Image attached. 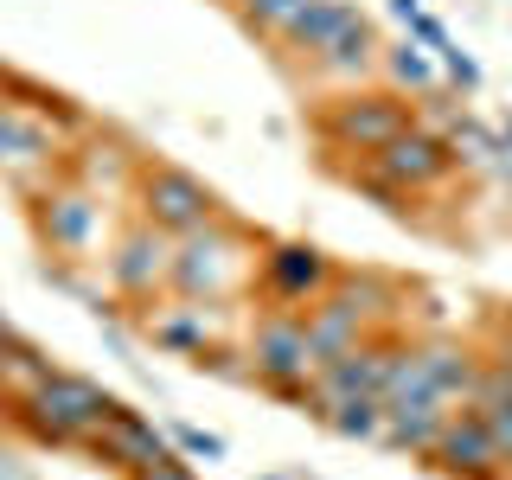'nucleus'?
Returning <instances> with one entry per match:
<instances>
[{
    "label": "nucleus",
    "instance_id": "5701e85b",
    "mask_svg": "<svg viewBox=\"0 0 512 480\" xmlns=\"http://www.w3.org/2000/svg\"><path fill=\"white\" fill-rule=\"evenodd\" d=\"M436 64L448 71V84H461V90H480V64H474L468 52H461V45H442V52H436Z\"/></svg>",
    "mask_w": 512,
    "mask_h": 480
},
{
    "label": "nucleus",
    "instance_id": "f3484780",
    "mask_svg": "<svg viewBox=\"0 0 512 480\" xmlns=\"http://www.w3.org/2000/svg\"><path fill=\"white\" fill-rule=\"evenodd\" d=\"M384 58V45H378V32H372V20H359L352 32H340V39L327 45V52L314 58V71H327V77H365L372 64Z\"/></svg>",
    "mask_w": 512,
    "mask_h": 480
},
{
    "label": "nucleus",
    "instance_id": "bb28decb",
    "mask_svg": "<svg viewBox=\"0 0 512 480\" xmlns=\"http://www.w3.org/2000/svg\"><path fill=\"white\" fill-rule=\"evenodd\" d=\"M493 173H500V186H506V205H512V148H500V160H493Z\"/></svg>",
    "mask_w": 512,
    "mask_h": 480
},
{
    "label": "nucleus",
    "instance_id": "393cba45",
    "mask_svg": "<svg viewBox=\"0 0 512 480\" xmlns=\"http://www.w3.org/2000/svg\"><path fill=\"white\" fill-rule=\"evenodd\" d=\"M410 39H416V45H429V52H442V45H448V32H442L436 13H416V20H410Z\"/></svg>",
    "mask_w": 512,
    "mask_h": 480
},
{
    "label": "nucleus",
    "instance_id": "f8f14e48",
    "mask_svg": "<svg viewBox=\"0 0 512 480\" xmlns=\"http://www.w3.org/2000/svg\"><path fill=\"white\" fill-rule=\"evenodd\" d=\"M359 20H365V13L352 7V0H301V7L288 13V26L276 32V39L288 45V52H301V58L314 64L333 39H340V32H352Z\"/></svg>",
    "mask_w": 512,
    "mask_h": 480
},
{
    "label": "nucleus",
    "instance_id": "39448f33",
    "mask_svg": "<svg viewBox=\"0 0 512 480\" xmlns=\"http://www.w3.org/2000/svg\"><path fill=\"white\" fill-rule=\"evenodd\" d=\"M26 397H32V410H39L64 442H90L96 429H109V423L128 410V404H116L109 391H96L90 378H71V372H45Z\"/></svg>",
    "mask_w": 512,
    "mask_h": 480
},
{
    "label": "nucleus",
    "instance_id": "6ab92c4d",
    "mask_svg": "<svg viewBox=\"0 0 512 480\" xmlns=\"http://www.w3.org/2000/svg\"><path fill=\"white\" fill-rule=\"evenodd\" d=\"M384 71H391V84L397 90H436V58L423 52L416 39H404V45H384Z\"/></svg>",
    "mask_w": 512,
    "mask_h": 480
},
{
    "label": "nucleus",
    "instance_id": "1a4fd4ad",
    "mask_svg": "<svg viewBox=\"0 0 512 480\" xmlns=\"http://www.w3.org/2000/svg\"><path fill=\"white\" fill-rule=\"evenodd\" d=\"M256 276H263V288H269L276 308H308V301H320L333 282H340V276H333V263L314 244H269Z\"/></svg>",
    "mask_w": 512,
    "mask_h": 480
},
{
    "label": "nucleus",
    "instance_id": "4468645a",
    "mask_svg": "<svg viewBox=\"0 0 512 480\" xmlns=\"http://www.w3.org/2000/svg\"><path fill=\"white\" fill-rule=\"evenodd\" d=\"M148 340H154V346H167V352H186L192 365H205V359L218 352L212 320H205V301H173V308L148 314Z\"/></svg>",
    "mask_w": 512,
    "mask_h": 480
},
{
    "label": "nucleus",
    "instance_id": "7ed1b4c3",
    "mask_svg": "<svg viewBox=\"0 0 512 480\" xmlns=\"http://www.w3.org/2000/svg\"><path fill=\"white\" fill-rule=\"evenodd\" d=\"M410 122L416 116L397 90H346V96H333L327 116H320V141H327V154H365L372 160L378 148H391Z\"/></svg>",
    "mask_w": 512,
    "mask_h": 480
},
{
    "label": "nucleus",
    "instance_id": "f257e3e1",
    "mask_svg": "<svg viewBox=\"0 0 512 480\" xmlns=\"http://www.w3.org/2000/svg\"><path fill=\"white\" fill-rule=\"evenodd\" d=\"M250 276H256V250H250V237L237 231V224L212 218L205 231L173 237L167 288H173L180 301H205V308H218V301H231Z\"/></svg>",
    "mask_w": 512,
    "mask_h": 480
},
{
    "label": "nucleus",
    "instance_id": "9d476101",
    "mask_svg": "<svg viewBox=\"0 0 512 480\" xmlns=\"http://www.w3.org/2000/svg\"><path fill=\"white\" fill-rule=\"evenodd\" d=\"M372 160H378L384 173H391L397 186H410V192H436L448 173L461 167L455 148H448V135H436V128H423V122H410L404 135H397L391 148H378Z\"/></svg>",
    "mask_w": 512,
    "mask_h": 480
},
{
    "label": "nucleus",
    "instance_id": "cd10ccee",
    "mask_svg": "<svg viewBox=\"0 0 512 480\" xmlns=\"http://www.w3.org/2000/svg\"><path fill=\"white\" fill-rule=\"evenodd\" d=\"M416 13H423V0H391V20H404V26H410Z\"/></svg>",
    "mask_w": 512,
    "mask_h": 480
},
{
    "label": "nucleus",
    "instance_id": "dca6fc26",
    "mask_svg": "<svg viewBox=\"0 0 512 480\" xmlns=\"http://www.w3.org/2000/svg\"><path fill=\"white\" fill-rule=\"evenodd\" d=\"M468 404L487 416L493 442H500V448H506V461H512V372H506V365L480 359V378H474V397H468Z\"/></svg>",
    "mask_w": 512,
    "mask_h": 480
},
{
    "label": "nucleus",
    "instance_id": "412c9836",
    "mask_svg": "<svg viewBox=\"0 0 512 480\" xmlns=\"http://www.w3.org/2000/svg\"><path fill=\"white\" fill-rule=\"evenodd\" d=\"M327 423L340 429V436L378 442V429H384V397H346V404H333V410H327Z\"/></svg>",
    "mask_w": 512,
    "mask_h": 480
},
{
    "label": "nucleus",
    "instance_id": "c756f323",
    "mask_svg": "<svg viewBox=\"0 0 512 480\" xmlns=\"http://www.w3.org/2000/svg\"><path fill=\"white\" fill-rule=\"evenodd\" d=\"M7 352H13V340H7V333H0V365H7Z\"/></svg>",
    "mask_w": 512,
    "mask_h": 480
},
{
    "label": "nucleus",
    "instance_id": "aec40b11",
    "mask_svg": "<svg viewBox=\"0 0 512 480\" xmlns=\"http://www.w3.org/2000/svg\"><path fill=\"white\" fill-rule=\"evenodd\" d=\"M346 180L359 186L365 199H378V205H384V212H391V218H410V212H416V192H410V186H397L391 173L378 167V160H365V167H352Z\"/></svg>",
    "mask_w": 512,
    "mask_h": 480
},
{
    "label": "nucleus",
    "instance_id": "c85d7f7f",
    "mask_svg": "<svg viewBox=\"0 0 512 480\" xmlns=\"http://www.w3.org/2000/svg\"><path fill=\"white\" fill-rule=\"evenodd\" d=\"M141 480H192V474L180 468V461H167V468H148V474H141Z\"/></svg>",
    "mask_w": 512,
    "mask_h": 480
},
{
    "label": "nucleus",
    "instance_id": "9b49d317",
    "mask_svg": "<svg viewBox=\"0 0 512 480\" xmlns=\"http://www.w3.org/2000/svg\"><path fill=\"white\" fill-rule=\"evenodd\" d=\"M32 218H39V237L58 256H90L96 224H103V205H96L90 186H58V192H45V199H39V212H32Z\"/></svg>",
    "mask_w": 512,
    "mask_h": 480
},
{
    "label": "nucleus",
    "instance_id": "f03ea898",
    "mask_svg": "<svg viewBox=\"0 0 512 480\" xmlns=\"http://www.w3.org/2000/svg\"><path fill=\"white\" fill-rule=\"evenodd\" d=\"M314 372H320V352L308 340V314L269 308L250 327V378H263L282 404H314Z\"/></svg>",
    "mask_w": 512,
    "mask_h": 480
},
{
    "label": "nucleus",
    "instance_id": "7c9ffc66",
    "mask_svg": "<svg viewBox=\"0 0 512 480\" xmlns=\"http://www.w3.org/2000/svg\"><path fill=\"white\" fill-rule=\"evenodd\" d=\"M263 480H276V474H263Z\"/></svg>",
    "mask_w": 512,
    "mask_h": 480
},
{
    "label": "nucleus",
    "instance_id": "b1692460",
    "mask_svg": "<svg viewBox=\"0 0 512 480\" xmlns=\"http://www.w3.org/2000/svg\"><path fill=\"white\" fill-rule=\"evenodd\" d=\"M173 442H180L192 461H224V442H218V436H205V429H192V423L173 429Z\"/></svg>",
    "mask_w": 512,
    "mask_h": 480
},
{
    "label": "nucleus",
    "instance_id": "ddd939ff",
    "mask_svg": "<svg viewBox=\"0 0 512 480\" xmlns=\"http://www.w3.org/2000/svg\"><path fill=\"white\" fill-rule=\"evenodd\" d=\"M90 448H96L103 461H116V468H135V474H148V468H167V461H173V455H167V442L154 436V423H141L135 410H122L109 429H96V436H90Z\"/></svg>",
    "mask_w": 512,
    "mask_h": 480
},
{
    "label": "nucleus",
    "instance_id": "4be33fe9",
    "mask_svg": "<svg viewBox=\"0 0 512 480\" xmlns=\"http://www.w3.org/2000/svg\"><path fill=\"white\" fill-rule=\"evenodd\" d=\"M295 7H301V0H237V13H244L256 32H282Z\"/></svg>",
    "mask_w": 512,
    "mask_h": 480
},
{
    "label": "nucleus",
    "instance_id": "6e6552de",
    "mask_svg": "<svg viewBox=\"0 0 512 480\" xmlns=\"http://www.w3.org/2000/svg\"><path fill=\"white\" fill-rule=\"evenodd\" d=\"M404 340H359L352 352H340V359H327L314 372V410L327 416L333 404H346V397H384V378H391V359Z\"/></svg>",
    "mask_w": 512,
    "mask_h": 480
},
{
    "label": "nucleus",
    "instance_id": "20e7f679",
    "mask_svg": "<svg viewBox=\"0 0 512 480\" xmlns=\"http://www.w3.org/2000/svg\"><path fill=\"white\" fill-rule=\"evenodd\" d=\"M135 205H141V218L160 224L167 237H192V231H205L212 218H224L218 192L205 180H192L186 167H167V160L135 173Z\"/></svg>",
    "mask_w": 512,
    "mask_h": 480
},
{
    "label": "nucleus",
    "instance_id": "2eb2a0df",
    "mask_svg": "<svg viewBox=\"0 0 512 480\" xmlns=\"http://www.w3.org/2000/svg\"><path fill=\"white\" fill-rule=\"evenodd\" d=\"M58 154V128L32 122L26 109L0 103V167H20V160H52Z\"/></svg>",
    "mask_w": 512,
    "mask_h": 480
},
{
    "label": "nucleus",
    "instance_id": "a211bd4d",
    "mask_svg": "<svg viewBox=\"0 0 512 480\" xmlns=\"http://www.w3.org/2000/svg\"><path fill=\"white\" fill-rule=\"evenodd\" d=\"M448 148H455V160H461V167H493V160H500V148H506V141H500V128H487V122H474L468 116V109H461V116L455 122H448Z\"/></svg>",
    "mask_w": 512,
    "mask_h": 480
},
{
    "label": "nucleus",
    "instance_id": "0eeeda50",
    "mask_svg": "<svg viewBox=\"0 0 512 480\" xmlns=\"http://www.w3.org/2000/svg\"><path fill=\"white\" fill-rule=\"evenodd\" d=\"M167 269H173V237L160 224L135 218L128 231L116 237V256H109V288L122 301H154L167 288Z\"/></svg>",
    "mask_w": 512,
    "mask_h": 480
},
{
    "label": "nucleus",
    "instance_id": "a878e982",
    "mask_svg": "<svg viewBox=\"0 0 512 480\" xmlns=\"http://www.w3.org/2000/svg\"><path fill=\"white\" fill-rule=\"evenodd\" d=\"M487 359H493V365H506V372H512V314L500 320V327H493V352H487Z\"/></svg>",
    "mask_w": 512,
    "mask_h": 480
},
{
    "label": "nucleus",
    "instance_id": "423d86ee",
    "mask_svg": "<svg viewBox=\"0 0 512 480\" xmlns=\"http://www.w3.org/2000/svg\"><path fill=\"white\" fill-rule=\"evenodd\" d=\"M429 461H436L448 480H506V474H512L506 448L493 442L487 416H480L474 404L455 410V416L442 423V436H436V448H429Z\"/></svg>",
    "mask_w": 512,
    "mask_h": 480
}]
</instances>
